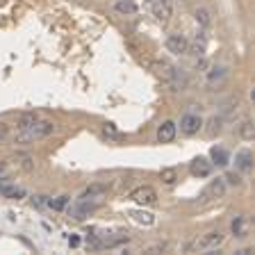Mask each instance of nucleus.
I'll list each match as a JSON object with an SVG mask.
<instances>
[{"label":"nucleus","instance_id":"nucleus-30","mask_svg":"<svg viewBox=\"0 0 255 255\" xmlns=\"http://www.w3.org/2000/svg\"><path fill=\"white\" fill-rule=\"evenodd\" d=\"M164 249H166L164 244H157V246H150V249H148V253H157V251H164Z\"/></svg>","mask_w":255,"mask_h":255},{"label":"nucleus","instance_id":"nucleus-4","mask_svg":"<svg viewBox=\"0 0 255 255\" xmlns=\"http://www.w3.org/2000/svg\"><path fill=\"white\" fill-rule=\"evenodd\" d=\"M153 14L159 23H169L171 16H173V0H155Z\"/></svg>","mask_w":255,"mask_h":255},{"label":"nucleus","instance_id":"nucleus-25","mask_svg":"<svg viewBox=\"0 0 255 255\" xmlns=\"http://www.w3.org/2000/svg\"><path fill=\"white\" fill-rule=\"evenodd\" d=\"M162 180L166 185H173L175 182V169H162Z\"/></svg>","mask_w":255,"mask_h":255},{"label":"nucleus","instance_id":"nucleus-10","mask_svg":"<svg viewBox=\"0 0 255 255\" xmlns=\"http://www.w3.org/2000/svg\"><path fill=\"white\" fill-rule=\"evenodd\" d=\"M166 82H169V87L173 91H182L187 87V82H189V80H187V73L182 69H173V71H171V75L166 78Z\"/></svg>","mask_w":255,"mask_h":255},{"label":"nucleus","instance_id":"nucleus-21","mask_svg":"<svg viewBox=\"0 0 255 255\" xmlns=\"http://www.w3.org/2000/svg\"><path fill=\"white\" fill-rule=\"evenodd\" d=\"M89 212H91V207L85 205V203H80V205L71 207V217H73V219H85V217H89Z\"/></svg>","mask_w":255,"mask_h":255},{"label":"nucleus","instance_id":"nucleus-24","mask_svg":"<svg viewBox=\"0 0 255 255\" xmlns=\"http://www.w3.org/2000/svg\"><path fill=\"white\" fill-rule=\"evenodd\" d=\"M48 205L53 207V210H64V207L69 205V196H59L55 201H48Z\"/></svg>","mask_w":255,"mask_h":255},{"label":"nucleus","instance_id":"nucleus-18","mask_svg":"<svg viewBox=\"0 0 255 255\" xmlns=\"http://www.w3.org/2000/svg\"><path fill=\"white\" fill-rule=\"evenodd\" d=\"M114 9L119 14H137V5H134L132 0H119L117 5H114Z\"/></svg>","mask_w":255,"mask_h":255},{"label":"nucleus","instance_id":"nucleus-22","mask_svg":"<svg viewBox=\"0 0 255 255\" xmlns=\"http://www.w3.org/2000/svg\"><path fill=\"white\" fill-rule=\"evenodd\" d=\"M130 217H132L137 223H143V226H153V221H155V217L150 212H132Z\"/></svg>","mask_w":255,"mask_h":255},{"label":"nucleus","instance_id":"nucleus-2","mask_svg":"<svg viewBox=\"0 0 255 255\" xmlns=\"http://www.w3.org/2000/svg\"><path fill=\"white\" fill-rule=\"evenodd\" d=\"M130 198H132L134 203H139V205H155V203H157V191H155L153 187L143 185V187H137V189L130 194Z\"/></svg>","mask_w":255,"mask_h":255},{"label":"nucleus","instance_id":"nucleus-6","mask_svg":"<svg viewBox=\"0 0 255 255\" xmlns=\"http://www.w3.org/2000/svg\"><path fill=\"white\" fill-rule=\"evenodd\" d=\"M201 126H203V121H201V117L198 114H185V117L180 119V132L182 134H196L198 130H201Z\"/></svg>","mask_w":255,"mask_h":255},{"label":"nucleus","instance_id":"nucleus-31","mask_svg":"<svg viewBox=\"0 0 255 255\" xmlns=\"http://www.w3.org/2000/svg\"><path fill=\"white\" fill-rule=\"evenodd\" d=\"M146 2H150V5H153V2H155V0H146Z\"/></svg>","mask_w":255,"mask_h":255},{"label":"nucleus","instance_id":"nucleus-14","mask_svg":"<svg viewBox=\"0 0 255 255\" xmlns=\"http://www.w3.org/2000/svg\"><path fill=\"white\" fill-rule=\"evenodd\" d=\"M0 194L5 198H23L25 196V189H21V187H16V185H0Z\"/></svg>","mask_w":255,"mask_h":255},{"label":"nucleus","instance_id":"nucleus-11","mask_svg":"<svg viewBox=\"0 0 255 255\" xmlns=\"http://www.w3.org/2000/svg\"><path fill=\"white\" fill-rule=\"evenodd\" d=\"M226 78H228V69H226V66H217V69H210V71H207V87L221 85Z\"/></svg>","mask_w":255,"mask_h":255},{"label":"nucleus","instance_id":"nucleus-17","mask_svg":"<svg viewBox=\"0 0 255 255\" xmlns=\"http://www.w3.org/2000/svg\"><path fill=\"white\" fill-rule=\"evenodd\" d=\"M212 159L217 166H228L230 155H228V150H223V148H212Z\"/></svg>","mask_w":255,"mask_h":255},{"label":"nucleus","instance_id":"nucleus-12","mask_svg":"<svg viewBox=\"0 0 255 255\" xmlns=\"http://www.w3.org/2000/svg\"><path fill=\"white\" fill-rule=\"evenodd\" d=\"M235 164L239 171H251L253 169V153L251 150H242V153L235 155Z\"/></svg>","mask_w":255,"mask_h":255},{"label":"nucleus","instance_id":"nucleus-26","mask_svg":"<svg viewBox=\"0 0 255 255\" xmlns=\"http://www.w3.org/2000/svg\"><path fill=\"white\" fill-rule=\"evenodd\" d=\"M103 130H105V134H110V137H114V139H123V134L117 132V126H114V123H105Z\"/></svg>","mask_w":255,"mask_h":255},{"label":"nucleus","instance_id":"nucleus-1","mask_svg":"<svg viewBox=\"0 0 255 255\" xmlns=\"http://www.w3.org/2000/svg\"><path fill=\"white\" fill-rule=\"evenodd\" d=\"M55 132V123L53 121H37L32 128H25V130H18V134L14 137V143H32L37 139H43L48 134Z\"/></svg>","mask_w":255,"mask_h":255},{"label":"nucleus","instance_id":"nucleus-19","mask_svg":"<svg viewBox=\"0 0 255 255\" xmlns=\"http://www.w3.org/2000/svg\"><path fill=\"white\" fill-rule=\"evenodd\" d=\"M107 191V187H103V185H91L89 189H85L82 191V201H87V198H94V196H103V194H105Z\"/></svg>","mask_w":255,"mask_h":255},{"label":"nucleus","instance_id":"nucleus-16","mask_svg":"<svg viewBox=\"0 0 255 255\" xmlns=\"http://www.w3.org/2000/svg\"><path fill=\"white\" fill-rule=\"evenodd\" d=\"M37 121H39L37 114H34V112H27V114H21V117H18V123H16V126H18V130H25V128H32Z\"/></svg>","mask_w":255,"mask_h":255},{"label":"nucleus","instance_id":"nucleus-8","mask_svg":"<svg viewBox=\"0 0 255 255\" xmlns=\"http://www.w3.org/2000/svg\"><path fill=\"white\" fill-rule=\"evenodd\" d=\"M189 171H191V175H196V178H207V175L212 173V162H207L205 157H196L189 164Z\"/></svg>","mask_w":255,"mask_h":255},{"label":"nucleus","instance_id":"nucleus-29","mask_svg":"<svg viewBox=\"0 0 255 255\" xmlns=\"http://www.w3.org/2000/svg\"><path fill=\"white\" fill-rule=\"evenodd\" d=\"M7 134H9V126H7L5 121H0V141L7 139Z\"/></svg>","mask_w":255,"mask_h":255},{"label":"nucleus","instance_id":"nucleus-28","mask_svg":"<svg viewBox=\"0 0 255 255\" xmlns=\"http://www.w3.org/2000/svg\"><path fill=\"white\" fill-rule=\"evenodd\" d=\"M223 180L228 182V185H242V178H239V173H228Z\"/></svg>","mask_w":255,"mask_h":255},{"label":"nucleus","instance_id":"nucleus-20","mask_svg":"<svg viewBox=\"0 0 255 255\" xmlns=\"http://www.w3.org/2000/svg\"><path fill=\"white\" fill-rule=\"evenodd\" d=\"M221 128H223V119L221 117H212L210 121H207V134L214 137V134L221 132Z\"/></svg>","mask_w":255,"mask_h":255},{"label":"nucleus","instance_id":"nucleus-27","mask_svg":"<svg viewBox=\"0 0 255 255\" xmlns=\"http://www.w3.org/2000/svg\"><path fill=\"white\" fill-rule=\"evenodd\" d=\"M233 233H235V237H244V230H242V217H237L233 221Z\"/></svg>","mask_w":255,"mask_h":255},{"label":"nucleus","instance_id":"nucleus-15","mask_svg":"<svg viewBox=\"0 0 255 255\" xmlns=\"http://www.w3.org/2000/svg\"><path fill=\"white\" fill-rule=\"evenodd\" d=\"M207 194H212L214 198H223V194H226V180H223V178H217V180H212V185H210Z\"/></svg>","mask_w":255,"mask_h":255},{"label":"nucleus","instance_id":"nucleus-5","mask_svg":"<svg viewBox=\"0 0 255 255\" xmlns=\"http://www.w3.org/2000/svg\"><path fill=\"white\" fill-rule=\"evenodd\" d=\"M187 48H189V39L185 34H169L166 37V50L173 55H187Z\"/></svg>","mask_w":255,"mask_h":255},{"label":"nucleus","instance_id":"nucleus-13","mask_svg":"<svg viewBox=\"0 0 255 255\" xmlns=\"http://www.w3.org/2000/svg\"><path fill=\"white\" fill-rule=\"evenodd\" d=\"M194 18H196L198 27H203V30H207V27L212 25V16H210V11H207L205 7H198V9L194 11Z\"/></svg>","mask_w":255,"mask_h":255},{"label":"nucleus","instance_id":"nucleus-7","mask_svg":"<svg viewBox=\"0 0 255 255\" xmlns=\"http://www.w3.org/2000/svg\"><path fill=\"white\" fill-rule=\"evenodd\" d=\"M205 48H207V34L201 27V30L196 32V37H194V43H189V48H187V53L196 55V57H203V55H205Z\"/></svg>","mask_w":255,"mask_h":255},{"label":"nucleus","instance_id":"nucleus-32","mask_svg":"<svg viewBox=\"0 0 255 255\" xmlns=\"http://www.w3.org/2000/svg\"><path fill=\"white\" fill-rule=\"evenodd\" d=\"M175 2H185V0H175Z\"/></svg>","mask_w":255,"mask_h":255},{"label":"nucleus","instance_id":"nucleus-23","mask_svg":"<svg viewBox=\"0 0 255 255\" xmlns=\"http://www.w3.org/2000/svg\"><path fill=\"white\" fill-rule=\"evenodd\" d=\"M239 134L244 139H253L255 134V128H253V121H244L242 126H239Z\"/></svg>","mask_w":255,"mask_h":255},{"label":"nucleus","instance_id":"nucleus-3","mask_svg":"<svg viewBox=\"0 0 255 255\" xmlns=\"http://www.w3.org/2000/svg\"><path fill=\"white\" fill-rule=\"evenodd\" d=\"M221 242H223V233H219V230H210V233L203 235L194 246H196L198 251H212V249H217V246H221Z\"/></svg>","mask_w":255,"mask_h":255},{"label":"nucleus","instance_id":"nucleus-9","mask_svg":"<svg viewBox=\"0 0 255 255\" xmlns=\"http://www.w3.org/2000/svg\"><path fill=\"white\" fill-rule=\"evenodd\" d=\"M175 132H178V126L173 121H164L157 128V141L159 143H169L175 139Z\"/></svg>","mask_w":255,"mask_h":255}]
</instances>
